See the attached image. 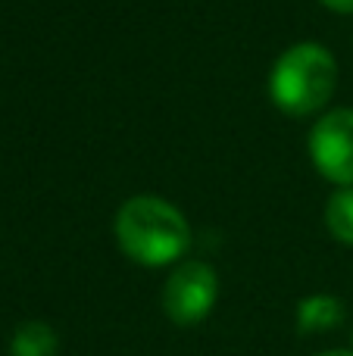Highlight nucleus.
Masks as SVG:
<instances>
[{"instance_id": "1", "label": "nucleus", "mask_w": 353, "mask_h": 356, "mask_svg": "<svg viewBox=\"0 0 353 356\" xmlns=\"http://www.w3.org/2000/svg\"><path fill=\"white\" fill-rule=\"evenodd\" d=\"M116 244L138 266L160 269L181 259L191 247V225L175 203L156 194H138L119 207L116 222Z\"/></svg>"}, {"instance_id": "2", "label": "nucleus", "mask_w": 353, "mask_h": 356, "mask_svg": "<svg viewBox=\"0 0 353 356\" xmlns=\"http://www.w3.org/2000/svg\"><path fill=\"white\" fill-rule=\"evenodd\" d=\"M335 88L338 60L319 41L291 44L269 69V100L294 119L316 116L319 110H325Z\"/></svg>"}, {"instance_id": "3", "label": "nucleus", "mask_w": 353, "mask_h": 356, "mask_svg": "<svg viewBox=\"0 0 353 356\" xmlns=\"http://www.w3.org/2000/svg\"><path fill=\"white\" fill-rule=\"evenodd\" d=\"M219 300V275L210 263L188 259L175 266L163 288V309L179 325H194L206 319Z\"/></svg>"}, {"instance_id": "4", "label": "nucleus", "mask_w": 353, "mask_h": 356, "mask_svg": "<svg viewBox=\"0 0 353 356\" xmlns=\"http://www.w3.org/2000/svg\"><path fill=\"white\" fill-rule=\"evenodd\" d=\"M310 160L325 181L353 188V110H329L310 129Z\"/></svg>"}, {"instance_id": "5", "label": "nucleus", "mask_w": 353, "mask_h": 356, "mask_svg": "<svg viewBox=\"0 0 353 356\" xmlns=\"http://www.w3.org/2000/svg\"><path fill=\"white\" fill-rule=\"evenodd\" d=\"M344 322V303L331 294H313L297 303V328L304 334L331 332Z\"/></svg>"}, {"instance_id": "6", "label": "nucleus", "mask_w": 353, "mask_h": 356, "mask_svg": "<svg viewBox=\"0 0 353 356\" xmlns=\"http://www.w3.org/2000/svg\"><path fill=\"white\" fill-rule=\"evenodd\" d=\"M13 356H54L56 353V334L44 322H22L13 332L10 341Z\"/></svg>"}, {"instance_id": "7", "label": "nucleus", "mask_w": 353, "mask_h": 356, "mask_svg": "<svg viewBox=\"0 0 353 356\" xmlns=\"http://www.w3.org/2000/svg\"><path fill=\"white\" fill-rule=\"evenodd\" d=\"M325 228L338 244L353 247V188H338L325 203Z\"/></svg>"}, {"instance_id": "8", "label": "nucleus", "mask_w": 353, "mask_h": 356, "mask_svg": "<svg viewBox=\"0 0 353 356\" xmlns=\"http://www.w3.org/2000/svg\"><path fill=\"white\" fill-rule=\"evenodd\" d=\"M319 3L331 13H341V16H350L353 13V0H319Z\"/></svg>"}, {"instance_id": "9", "label": "nucleus", "mask_w": 353, "mask_h": 356, "mask_svg": "<svg viewBox=\"0 0 353 356\" xmlns=\"http://www.w3.org/2000/svg\"><path fill=\"white\" fill-rule=\"evenodd\" d=\"M316 356H353V350H325V353H316Z\"/></svg>"}]
</instances>
